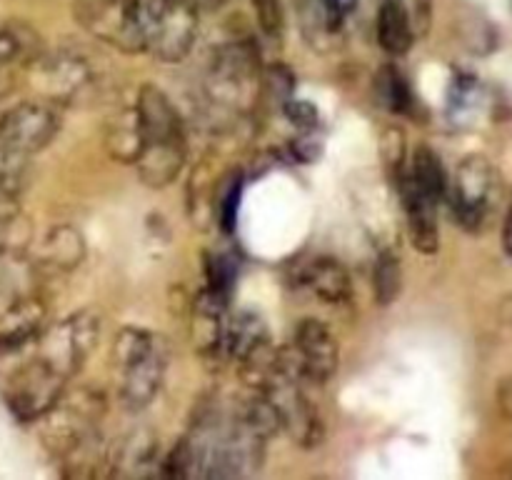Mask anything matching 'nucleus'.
Here are the masks:
<instances>
[{"mask_svg": "<svg viewBox=\"0 0 512 480\" xmlns=\"http://www.w3.org/2000/svg\"><path fill=\"white\" fill-rule=\"evenodd\" d=\"M113 365L120 370V400L128 410H143L158 395L168 368V345L143 328H123L113 343Z\"/></svg>", "mask_w": 512, "mask_h": 480, "instance_id": "nucleus-1", "label": "nucleus"}, {"mask_svg": "<svg viewBox=\"0 0 512 480\" xmlns=\"http://www.w3.org/2000/svg\"><path fill=\"white\" fill-rule=\"evenodd\" d=\"M260 88H263V70H260L258 50L253 45L245 40H235V43L220 45L215 50L208 68V80H205L210 103L235 110V113H245L253 108Z\"/></svg>", "mask_w": 512, "mask_h": 480, "instance_id": "nucleus-2", "label": "nucleus"}, {"mask_svg": "<svg viewBox=\"0 0 512 480\" xmlns=\"http://www.w3.org/2000/svg\"><path fill=\"white\" fill-rule=\"evenodd\" d=\"M75 20L120 53H145V0H78Z\"/></svg>", "mask_w": 512, "mask_h": 480, "instance_id": "nucleus-3", "label": "nucleus"}, {"mask_svg": "<svg viewBox=\"0 0 512 480\" xmlns=\"http://www.w3.org/2000/svg\"><path fill=\"white\" fill-rule=\"evenodd\" d=\"M500 178L495 165L485 155H468L460 160L448 185L450 208L458 223L470 233H478L498 205Z\"/></svg>", "mask_w": 512, "mask_h": 480, "instance_id": "nucleus-4", "label": "nucleus"}, {"mask_svg": "<svg viewBox=\"0 0 512 480\" xmlns=\"http://www.w3.org/2000/svg\"><path fill=\"white\" fill-rule=\"evenodd\" d=\"M198 35V13L188 0H145V53L180 63Z\"/></svg>", "mask_w": 512, "mask_h": 480, "instance_id": "nucleus-5", "label": "nucleus"}, {"mask_svg": "<svg viewBox=\"0 0 512 480\" xmlns=\"http://www.w3.org/2000/svg\"><path fill=\"white\" fill-rule=\"evenodd\" d=\"M65 383L68 378L38 355L10 375L5 385V403L20 423H33L63 398Z\"/></svg>", "mask_w": 512, "mask_h": 480, "instance_id": "nucleus-6", "label": "nucleus"}, {"mask_svg": "<svg viewBox=\"0 0 512 480\" xmlns=\"http://www.w3.org/2000/svg\"><path fill=\"white\" fill-rule=\"evenodd\" d=\"M60 128V113L50 100H25L0 118V153L25 160L40 153Z\"/></svg>", "mask_w": 512, "mask_h": 480, "instance_id": "nucleus-7", "label": "nucleus"}, {"mask_svg": "<svg viewBox=\"0 0 512 480\" xmlns=\"http://www.w3.org/2000/svg\"><path fill=\"white\" fill-rule=\"evenodd\" d=\"M103 415V398L93 390H75L65 395L43 415L45 443L58 455H65L70 448L93 435L98 430V420Z\"/></svg>", "mask_w": 512, "mask_h": 480, "instance_id": "nucleus-8", "label": "nucleus"}, {"mask_svg": "<svg viewBox=\"0 0 512 480\" xmlns=\"http://www.w3.org/2000/svg\"><path fill=\"white\" fill-rule=\"evenodd\" d=\"M98 333L100 323L93 313H88V310L73 313L63 323L55 325L53 330H43V335H40L43 355L40 358L48 360L55 370H60L70 380L98 343Z\"/></svg>", "mask_w": 512, "mask_h": 480, "instance_id": "nucleus-9", "label": "nucleus"}, {"mask_svg": "<svg viewBox=\"0 0 512 480\" xmlns=\"http://www.w3.org/2000/svg\"><path fill=\"white\" fill-rule=\"evenodd\" d=\"M295 373L310 385H325L338 370V340L325 323L305 318L295 330V340L285 348Z\"/></svg>", "mask_w": 512, "mask_h": 480, "instance_id": "nucleus-10", "label": "nucleus"}, {"mask_svg": "<svg viewBox=\"0 0 512 480\" xmlns=\"http://www.w3.org/2000/svg\"><path fill=\"white\" fill-rule=\"evenodd\" d=\"M48 328V308L35 295H18L0 313V353H13L23 345L40 340Z\"/></svg>", "mask_w": 512, "mask_h": 480, "instance_id": "nucleus-11", "label": "nucleus"}, {"mask_svg": "<svg viewBox=\"0 0 512 480\" xmlns=\"http://www.w3.org/2000/svg\"><path fill=\"white\" fill-rule=\"evenodd\" d=\"M138 175L150 188H165L180 175L185 165V135L143 140L138 160Z\"/></svg>", "mask_w": 512, "mask_h": 480, "instance_id": "nucleus-12", "label": "nucleus"}, {"mask_svg": "<svg viewBox=\"0 0 512 480\" xmlns=\"http://www.w3.org/2000/svg\"><path fill=\"white\" fill-rule=\"evenodd\" d=\"M160 460L158 435L148 428H138L113 445L110 453V475L120 478H143L155 473V463Z\"/></svg>", "mask_w": 512, "mask_h": 480, "instance_id": "nucleus-13", "label": "nucleus"}, {"mask_svg": "<svg viewBox=\"0 0 512 480\" xmlns=\"http://www.w3.org/2000/svg\"><path fill=\"white\" fill-rule=\"evenodd\" d=\"M400 198H403L405 215H408V233L415 248L423 255L438 253L440 230H438V200L420 193L413 185L400 180Z\"/></svg>", "mask_w": 512, "mask_h": 480, "instance_id": "nucleus-14", "label": "nucleus"}, {"mask_svg": "<svg viewBox=\"0 0 512 480\" xmlns=\"http://www.w3.org/2000/svg\"><path fill=\"white\" fill-rule=\"evenodd\" d=\"M300 283L328 305H345L353 298V280L338 258H315L300 273Z\"/></svg>", "mask_w": 512, "mask_h": 480, "instance_id": "nucleus-15", "label": "nucleus"}, {"mask_svg": "<svg viewBox=\"0 0 512 480\" xmlns=\"http://www.w3.org/2000/svg\"><path fill=\"white\" fill-rule=\"evenodd\" d=\"M105 150L118 163H135L143 150V125H140L138 105L130 103L115 110L105 123Z\"/></svg>", "mask_w": 512, "mask_h": 480, "instance_id": "nucleus-16", "label": "nucleus"}, {"mask_svg": "<svg viewBox=\"0 0 512 480\" xmlns=\"http://www.w3.org/2000/svg\"><path fill=\"white\" fill-rule=\"evenodd\" d=\"M270 345V335L260 315L250 310H240L233 318H225L223 328V353L235 363H245Z\"/></svg>", "mask_w": 512, "mask_h": 480, "instance_id": "nucleus-17", "label": "nucleus"}, {"mask_svg": "<svg viewBox=\"0 0 512 480\" xmlns=\"http://www.w3.org/2000/svg\"><path fill=\"white\" fill-rule=\"evenodd\" d=\"M43 78L53 100H73L93 83V70L78 55H58L43 65Z\"/></svg>", "mask_w": 512, "mask_h": 480, "instance_id": "nucleus-18", "label": "nucleus"}, {"mask_svg": "<svg viewBox=\"0 0 512 480\" xmlns=\"http://www.w3.org/2000/svg\"><path fill=\"white\" fill-rule=\"evenodd\" d=\"M378 43L388 55H405L413 48V20L403 0H380L378 8Z\"/></svg>", "mask_w": 512, "mask_h": 480, "instance_id": "nucleus-19", "label": "nucleus"}, {"mask_svg": "<svg viewBox=\"0 0 512 480\" xmlns=\"http://www.w3.org/2000/svg\"><path fill=\"white\" fill-rule=\"evenodd\" d=\"M403 180L413 185L415 190H420V193L435 198L438 203L440 198L448 193V178H445L443 163H440L435 150H430L428 145H420V148L415 150L413 160H410V165L405 168Z\"/></svg>", "mask_w": 512, "mask_h": 480, "instance_id": "nucleus-20", "label": "nucleus"}, {"mask_svg": "<svg viewBox=\"0 0 512 480\" xmlns=\"http://www.w3.org/2000/svg\"><path fill=\"white\" fill-rule=\"evenodd\" d=\"M40 38L33 28L18 20H0V63L15 65L38 58Z\"/></svg>", "mask_w": 512, "mask_h": 480, "instance_id": "nucleus-21", "label": "nucleus"}, {"mask_svg": "<svg viewBox=\"0 0 512 480\" xmlns=\"http://www.w3.org/2000/svg\"><path fill=\"white\" fill-rule=\"evenodd\" d=\"M85 243L83 235L70 225L50 230V235L43 243V260L55 270H70L83 260Z\"/></svg>", "mask_w": 512, "mask_h": 480, "instance_id": "nucleus-22", "label": "nucleus"}, {"mask_svg": "<svg viewBox=\"0 0 512 480\" xmlns=\"http://www.w3.org/2000/svg\"><path fill=\"white\" fill-rule=\"evenodd\" d=\"M375 98L378 103L383 105L385 110L395 115H405L413 110V93H410V85L408 80L403 78L395 65H385L380 68L378 78H375Z\"/></svg>", "mask_w": 512, "mask_h": 480, "instance_id": "nucleus-23", "label": "nucleus"}, {"mask_svg": "<svg viewBox=\"0 0 512 480\" xmlns=\"http://www.w3.org/2000/svg\"><path fill=\"white\" fill-rule=\"evenodd\" d=\"M408 143H405V130L400 125H388L380 133V160H383V168L388 173L390 183H398L403 180L405 168H408Z\"/></svg>", "mask_w": 512, "mask_h": 480, "instance_id": "nucleus-24", "label": "nucleus"}, {"mask_svg": "<svg viewBox=\"0 0 512 480\" xmlns=\"http://www.w3.org/2000/svg\"><path fill=\"white\" fill-rule=\"evenodd\" d=\"M400 288H403V268H400L398 255L385 250V253L378 255L373 270V290L378 305H390L400 295Z\"/></svg>", "mask_w": 512, "mask_h": 480, "instance_id": "nucleus-25", "label": "nucleus"}, {"mask_svg": "<svg viewBox=\"0 0 512 480\" xmlns=\"http://www.w3.org/2000/svg\"><path fill=\"white\" fill-rule=\"evenodd\" d=\"M258 25L268 38L280 40L285 30V8L283 0H253Z\"/></svg>", "mask_w": 512, "mask_h": 480, "instance_id": "nucleus-26", "label": "nucleus"}, {"mask_svg": "<svg viewBox=\"0 0 512 480\" xmlns=\"http://www.w3.org/2000/svg\"><path fill=\"white\" fill-rule=\"evenodd\" d=\"M293 88H295V75L290 73V68L275 63L270 65L268 70H263V90L273 95V98H278L280 105H283L285 100L293 98Z\"/></svg>", "mask_w": 512, "mask_h": 480, "instance_id": "nucleus-27", "label": "nucleus"}, {"mask_svg": "<svg viewBox=\"0 0 512 480\" xmlns=\"http://www.w3.org/2000/svg\"><path fill=\"white\" fill-rule=\"evenodd\" d=\"M283 113H285V118H288L290 123H293L298 130H305V133H310V130L318 128L320 113H318V108H315L313 103H308V100H300V98L285 100Z\"/></svg>", "mask_w": 512, "mask_h": 480, "instance_id": "nucleus-28", "label": "nucleus"}, {"mask_svg": "<svg viewBox=\"0 0 512 480\" xmlns=\"http://www.w3.org/2000/svg\"><path fill=\"white\" fill-rule=\"evenodd\" d=\"M318 3H320V8H323L325 18L330 20V25L338 30H340V25H343V20L348 18L355 8H358V0H318Z\"/></svg>", "mask_w": 512, "mask_h": 480, "instance_id": "nucleus-29", "label": "nucleus"}, {"mask_svg": "<svg viewBox=\"0 0 512 480\" xmlns=\"http://www.w3.org/2000/svg\"><path fill=\"white\" fill-rule=\"evenodd\" d=\"M15 215H18V200H15L13 190L5 185V188H0V235L8 230V225L13 223Z\"/></svg>", "mask_w": 512, "mask_h": 480, "instance_id": "nucleus-30", "label": "nucleus"}, {"mask_svg": "<svg viewBox=\"0 0 512 480\" xmlns=\"http://www.w3.org/2000/svg\"><path fill=\"white\" fill-rule=\"evenodd\" d=\"M498 405L503 410L505 418L512 420V373L508 378L500 380V388H498Z\"/></svg>", "mask_w": 512, "mask_h": 480, "instance_id": "nucleus-31", "label": "nucleus"}, {"mask_svg": "<svg viewBox=\"0 0 512 480\" xmlns=\"http://www.w3.org/2000/svg\"><path fill=\"white\" fill-rule=\"evenodd\" d=\"M503 248H505V253L512 255V195H510L508 213H505V225H503Z\"/></svg>", "mask_w": 512, "mask_h": 480, "instance_id": "nucleus-32", "label": "nucleus"}, {"mask_svg": "<svg viewBox=\"0 0 512 480\" xmlns=\"http://www.w3.org/2000/svg\"><path fill=\"white\" fill-rule=\"evenodd\" d=\"M498 315H500V323H503L505 328L512 330V295H508V298H503Z\"/></svg>", "mask_w": 512, "mask_h": 480, "instance_id": "nucleus-33", "label": "nucleus"}, {"mask_svg": "<svg viewBox=\"0 0 512 480\" xmlns=\"http://www.w3.org/2000/svg\"><path fill=\"white\" fill-rule=\"evenodd\" d=\"M13 165H15V160H10L8 155L0 153V188H5V185H8L10 173H13Z\"/></svg>", "mask_w": 512, "mask_h": 480, "instance_id": "nucleus-34", "label": "nucleus"}, {"mask_svg": "<svg viewBox=\"0 0 512 480\" xmlns=\"http://www.w3.org/2000/svg\"><path fill=\"white\" fill-rule=\"evenodd\" d=\"M510 3H512V0H510Z\"/></svg>", "mask_w": 512, "mask_h": 480, "instance_id": "nucleus-35", "label": "nucleus"}]
</instances>
